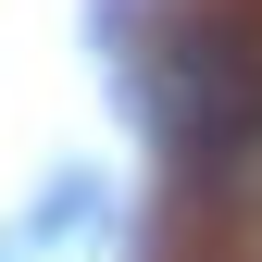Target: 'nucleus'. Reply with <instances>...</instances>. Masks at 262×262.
<instances>
[{
	"label": "nucleus",
	"instance_id": "f257e3e1",
	"mask_svg": "<svg viewBox=\"0 0 262 262\" xmlns=\"http://www.w3.org/2000/svg\"><path fill=\"white\" fill-rule=\"evenodd\" d=\"M175 125H187L200 162H237V138L262 125V62H250L237 25H187V50H175Z\"/></svg>",
	"mask_w": 262,
	"mask_h": 262
}]
</instances>
